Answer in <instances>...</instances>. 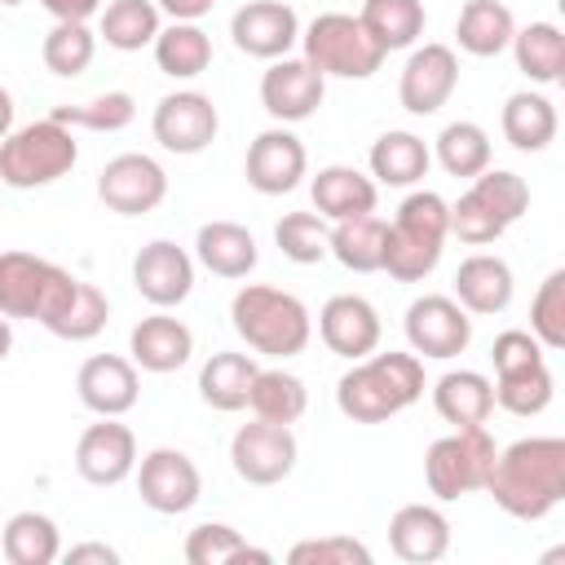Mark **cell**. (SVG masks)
<instances>
[{"label": "cell", "instance_id": "obj_1", "mask_svg": "<svg viewBox=\"0 0 565 565\" xmlns=\"http://www.w3.org/2000/svg\"><path fill=\"white\" fill-rule=\"evenodd\" d=\"M486 490L508 516L543 521L565 499V441L561 437H521V441L494 450Z\"/></svg>", "mask_w": 565, "mask_h": 565}, {"label": "cell", "instance_id": "obj_2", "mask_svg": "<svg viewBox=\"0 0 565 565\" xmlns=\"http://www.w3.org/2000/svg\"><path fill=\"white\" fill-rule=\"evenodd\" d=\"M424 358L388 349V353H366L358 358L340 384H335V406L353 424H384L415 406L424 397Z\"/></svg>", "mask_w": 565, "mask_h": 565}, {"label": "cell", "instance_id": "obj_3", "mask_svg": "<svg viewBox=\"0 0 565 565\" xmlns=\"http://www.w3.org/2000/svg\"><path fill=\"white\" fill-rule=\"evenodd\" d=\"M450 238V203L437 190H411L397 203V216L384 221V260L380 269L397 282H424Z\"/></svg>", "mask_w": 565, "mask_h": 565}, {"label": "cell", "instance_id": "obj_4", "mask_svg": "<svg viewBox=\"0 0 565 565\" xmlns=\"http://www.w3.org/2000/svg\"><path fill=\"white\" fill-rule=\"evenodd\" d=\"M230 322L252 353L278 358V362L305 353V344L313 335V318H309L305 300L282 287H269V282L238 287L230 300Z\"/></svg>", "mask_w": 565, "mask_h": 565}, {"label": "cell", "instance_id": "obj_5", "mask_svg": "<svg viewBox=\"0 0 565 565\" xmlns=\"http://www.w3.org/2000/svg\"><path fill=\"white\" fill-rule=\"evenodd\" d=\"M79 282L57 260H44L35 252H0V313L4 318H31L44 331L62 322L71 300L79 296Z\"/></svg>", "mask_w": 565, "mask_h": 565}, {"label": "cell", "instance_id": "obj_6", "mask_svg": "<svg viewBox=\"0 0 565 565\" xmlns=\"http://www.w3.org/2000/svg\"><path fill=\"white\" fill-rule=\"evenodd\" d=\"M525 212H530L525 177H516L508 168H486L450 203V234L468 247H486V243L503 238Z\"/></svg>", "mask_w": 565, "mask_h": 565}, {"label": "cell", "instance_id": "obj_7", "mask_svg": "<svg viewBox=\"0 0 565 565\" xmlns=\"http://www.w3.org/2000/svg\"><path fill=\"white\" fill-rule=\"evenodd\" d=\"M75 159H79L75 128L44 115V119L13 128L0 141V181L9 190H40V185L62 181L75 168Z\"/></svg>", "mask_w": 565, "mask_h": 565}, {"label": "cell", "instance_id": "obj_8", "mask_svg": "<svg viewBox=\"0 0 565 565\" xmlns=\"http://www.w3.org/2000/svg\"><path fill=\"white\" fill-rule=\"evenodd\" d=\"M300 57L318 71V75H335V79H371L384 66V49L371 40V31L362 26L358 13H318L309 26H300Z\"/></svg>", "mask_w": 565, "mask_h": 565}, {"label": "cell", "instance_id": "obj_9", "mask_svg": "<svg viewBox=\"0 0 565 565\" xmlns=\"http://www.w3.org/2000/svg\"><path fill=\"white\" fill-rule=\"evenodd\" d=\"M494 437L486 433V424H468V428H455L446 437H437L424 455V481H428V494L450 503V499H463L472 490H486V472L494 463Z\"/></svg>", "mask_w": 565, "mask_h": 565}, {"label": "cell", "instance_id": "obj_10", "mask_svg": "<svg viewBox=\"0 0 565 565\" xmlns=\"http://www.w3.org/2000/svg\"><path fill=\"white\" fill-rule=\"evenodd\" d=\"M402 331H406V344H411L415 358L450 362L472 344V313L455 296L428 291V296H415L406 305Z\"/></svg>", "mask_w": 565, "mask_h": 565}, {"label": "cell", "instance_id": "obj_11", "mask_svg": "<svg viewBox=\"0 0 565 565\" xmlns=\"http://www.w3.org/2000/svg\"><path fill=\"white\" fill-rule=\"evenodd\" d=\"M300 446L291 424H274V419H252L238 424V433L230 437V463L247 486H278L296 472Z\"/></svg>", "mask_w": 565, "mask_h": 565}, {"label": "cell", "instance_id": "obj_12", "mask_svg": "<svg viewBox=\"0 0 565 565\" xmlns=\"http://www.w3.org/2000/svg\"><path fill=\"white\" fill-rule=\"evenodd\" d=\"M137 494L159 516H181L203 499V472L199 463L177 446H154L137 459Z\"/></svg>", "mask_w": 565, "mask_h": 565}, {"label": "cell", "instance_id": "obj_13", "mask_svg": "<svg viewBox=\"0 0 565 565\" xmlns=\"http://www.w3.org/2000/svg\"><path fill=\"white\" fill-rule=\"evenodd\" d=\"M97 199L115 216H146L168 199V172L154 154L124 150L97 172Z\"/></svg>", "mask_w": 565, "mask_h": 565}, {"label": "cell", "instance_id": "obj_14", "mask_svg": "<svg viewBox=\"0 0 565 565\" xmlns=\"http://www.w3.org/2000/svg\"><path fill=\"white\" fill-rule=\"evenodd\" d=\"M150 132L168 154H203L221 132L216 102L199 88H177V93L159 97V106L150 115Z\"/></svg>", "mask_w": 565, "mask_h": 565}, {"label": "cell", "instance_id": "obj_15", "mask_svg": "<svg viewBox=\"0 0 565 565\" xmlns=\"http://www.w3.org/2000/svg\"><path fill=\"white\" fill-rule=\"evenodd\" d=\"M459 88V57L450 44H415L402 75H397V102L411 115H437L450 93Z\"/></svg>", "mask_w": 565, "mask_h": 565}, {"label": "cell", "instance_id": "obj_16", "mask_svg": "<svg viewBox=\"0 0 565 565\" xmlns=\"http://www.w3.org/2000/svg\"><path fill=\"white\" fill-rule=\"evenodd\" d=\"M132 287L154 309H177L194 291V256L172 238H150L132 256Z\"/></svg>", "mask_w": 565, "mask_h": 565}, {"label": "cell", "instance_id": "obj_17", "mask_svg": "<svg viewBox=\"0 0 565 565\" xmlns=\"http://www.w3.org/2000/svg\"><path fill=\"white\" fill-rule=\"evenodd\" d=\"M230 40H234L238 53L274 62V57H287L300 44V18L282 0H247L230 18Z\"/></svg>", "mask_w": 565, "mask_h": 565}, {"label": "cell", "instance_id": "obj_18", "mask_svg": "<svg viewBox=\"0 0 565 565\" xmlns=\"http://www.w3.org/2000/svg\"><path fill=\"white\" fill-rule=\"evenodd\" d=\"M305 172H309L305 141L287 124L265 128V132L252 137L247 159H243V177H247V185L256 194H291Z\"/></svg>", "mask_w": 565, "mask_h": 565}, {"label": "cell", "instance_id": "obj_19", "mask_svg": "<svg viewBox=\"0 0 565 565\" xmlns=\"http://www.w3.org/2000/svg\"><path fill=\"white\" fill-rule=\"evenodd\" d=\"M137 468V437L119 415H97L75 441V472L88 486H119Z\"/></svg>", "mask_w": 565, "mask_h": 565}, {"label": "cell", "instance_id": "obj_20", "mask_svg": "<svg viewBox=\"0 0 565 565\" xmlns=\"http://www.w3.org/2000/svg\"><path fill=\"white\" fill-rule=\"evenodd\" d=\"M327 97V75H318L305 57H274L269 71L260 75V106L278 124H300L309 119Z\"/></svg>", "mask_w": 565, "mask_h": 565}, {"label": "cell", "instance_id": "obj_21", "mask_svg": "<svg viewBox=\"0 0 565 565\" xmlns=\"http://www.w3.org/2000/svg\"><path fill=\"white\" fill-rule=\"evenodd\" d=\"M318 335L322 344L335 353V358H366L380 349V335H384V322H380V309L358 296V291H340L331 296L322 309H318Z\"/></svg>", "mask_w": 565, "mask_h": 565}, {"label": "cell", "instance_id": "obj_22", "mask_svg": "<svg viewBox=\"0 0 565 565\" xmlns=\"http://www.w3.org/2000/svg\"><path fill=\"white\" fill-rule=\"evenodd\" d=\"M75 393L93 415H128L141 397V375H137L132 358L93 353L75 371Z\"/></svg>", "mask_w": 565, "mask_h": 565}, {"label": "cell", "instance_id": "obj_23", "mask_svg": "<svg viewBox=\"0 0 565 565\" xmlns=\"http://www.w3.org/2000/svg\"><path fill=\"white\" fill-rule=\"evenodd\" d=\"M128 353H132V366L137 371H150V375H172L190 362L194 353V331L172 318L168 309H154L150 318H141L132 331H128Z\"/></svg>", "mask_w": 565, "mask_h": 565}, {"label": "cell", "instance_id": "obj_24", "mask_svg": "<svg viewBox=\"0 0 565 565\" xmlns=\"http://www.w3.org/2000/svg\"><path fill=\"white\" fill-rule=\"evenodd\" d=\"M388 547L406 565H433L450 552V521L433 503H406L388 521Z\"/></svg>", "mask_w": 565, "mask_h": 565}, {"label": "cell", "instance_id": "obj_25", "mask_svg": "<svg viewBox=\"0 0 565 565\" xmlns=\"http://www.w3.org/2000/svg\"><path fill=\"white\" fill-rule=\"evenodd\" d=\"M512 291H516L512 265L503 256H494V252H472L455 269V300L477 318L503 313L512 305Z\"/></svg>", "mask_w": 565, "mask_h": 565}, {"label": "cell", "instance_id": "obj_26", "mask_svg": "<svg viewBox=\"0 0 565 565\" xmlns=\"http://www.w3.org/2000/svg\"><path fill=\"white\" fill-rule=\"evenodd\" d=\"M309 199H313V212L327 216V221H349V216H362V212H375L380 203V185L349 168V163H327L318 168V177L309 181Z\"/></svg>", "mask_w": 565, "mask_h": 565}, {"label": "cell", "instance_id": "obj_27", "mask_svg": "<svg viewBox=\"0 0 565 565\" xmlns=\"http://www.w3.org/2000/svg\"><path fill=\"white\" fill-rule=\"evenodd\" d=\"M194 260L216 278H247L260 260V247L238 221H203L194 234Z\"/></svg>", "mask_w": 565, "mask_h": 565}, {"label": "cell", "instance_id": "obj_28", "mask_svg": "<svg viewBox=\"0 0 565 565\" xmlns=\"http://www.w3.org/2000/svg\"><path fill=\"white\" fill-rule=\"evenodd\" d=\"M371 181L375 185H393V190H411L428 177V163H433V150L424 137L406 132V128H388L371 141Z\"/></svg>", "mask_w": 565, "mask_h": 565}, {"label": "cell", "instance_id": "obj_29", "mask_svg": "<svg viewBox=\"0 0 565 565\" xmlns=\"http://www.w3.org/2000/svg\"><path fill=\"white\" fill-rule=\"evenodd\" d=\"M433 411H437L446 424H455V428L486 424L490 411H494V384H490V375L468 371V366L446 371V375L433 384Z\"/></svg>", "mask_w": 565, "mask_h": 565}, {"label": "cell", "instance_id": "obj_30", "mask_svg": "<svg viewBox=\"0 0 565 565\" xmlns=\"http://www.w3.org/2000/svg\"><path fill=\"white\" fill-rule=\"evenodd\" d=\"M499 128H503L512 150L539 154V150H547L556 141V106H552V97H543L534 88H521V93H512L503 102Z\"/></svg>", "mask_w": 565, "mask_h": 565}, {"label": "cell", "instance_id": "obj_31", "mask_svg": "<svg viewBox=\"0 0 565 565\" xmlns=\"http://www.w3.org/2000/svg\"><path fill=\"white\" fill-rule=\"evenodd\" d=\"M256 358L252 353H234V349H221L212 353L203 366H199V397L221 411V415H234L247 406V393H252V380H256Z\"/></svg>", "mask_w": 565, "mask_h": 565}, {"label": "cell", "instance_id": "obj_32", "mask_svg": "<svg viewBox=\"0 0 565 565\" xmlns=\"http://www.w3.org/2000/svg\"><path fill=\"white\" fill-rule=\"evenodd\" d=\"M516 35V18L503 0H468L455 18V44L468 57H499Z\"/></svg>", "mask_w": 565, "mask_h": 565}, {"label": "cell", "instance_id": "obj_33", "mask_svg": "<svg viewBox=\"0 0 565 565\" xmlns=\"http://www.w3.org/2000/svg\"><path fill=\"white\" fill-rule=\"evenodd\" d=\"M159 26H163V13L154 0H110L97 13V40H106V49H115V53L150 49Z\"/></svg>", "mask_w": 565, "mask_h": 565}, {"label": "cell", "instance_id": "obj_34", "mask_svg": "<svg viewBox=\"0 0 565 565\" xmlns=\"http://www.w3.org/2000/svg\"><path fill=\"white\" fill-rule=\"evenodd\" d=\"M154 66L168 79H199L212 66V35L199 22H168L154 35Z\"/></svg>", "mask_w": 565, "mask_h": 565}, {"label": "cell", "instance_id": "obj_35", "mask_svg": "<svg viewBox=\"0 0 565 565\" xmlns=\"http://www.w3.org/2000/svg\"><path fill=\"white\" fill-rule=\"evenodd\" d=\"M0 556L9 565H53L62 556V534L57 521L44 512H13L0 530Z\"/></svg>", "mask_w": 565, "mask_h": 565}, {"label": "cell", "instance_id": "obj_36", "mask_svg": "<svg viewBox=\"0 0 565 565\" xmlns=\"http://www.w3.org/2000/svg\"><path fill=\"white\" fill-rule=\"evenodd\" d=\"M508 49L516 57V71L530 84H561V75H565V35H561L556 22L516 26V35H512Z\"/></svg>", "mask_w": 565, "mask_h": 565}, {"label": "cell", "instance_id": "obj_37", "mask_svg": "<svg viewBox=\"0 0 565 565\" xmlns=\"http://www.w3.org/2000/svg\"><path fill=\"white\" fill-rule=\"evenodd\" d=\"M362 26L371 31V40L384 49V53H397V49H415L424 26H428V13H424V0H362Z\"/></svg>", "mask_w": 565, "mask_h": 565}, {"label": "cell", "instance_id": "obj_38", "mask_svg": "<svg viewBox=\"0 0 565 565\" xmlns=\"http://www.w3.org/2000/svg\"><path fill=\"white\" fill-rule=\"evenodd\" d=\"M327 256H335L349 274H375L384 260V221L375 212L349 216V221H331V243Z\"/></svg>", "mask_w": 565, "mask_h": 565}, {"label": "cell", "instance_id": "obj_39", "mask_svg": "<svg viewBox=\"0 0 565 565\" xmlns=\"http://www.w3.org/2000/svg\"><path fill=\"white\" fill-rule=\"evenodd\" d=\"M247 406H252L260 419L296 424V419L309 411V388H305L300 375H291V371H282V366H260L256 380H252Z\"/></svg>", "mask_w": 565, "mask_h": 565}, {"label": "cell", "instance_id": "obj_40", "mask_svg": "<svg viewBox=\"0 0 565 565\" xmlns=\"http://www.w3.org/2000/svg\"><path fill=\"white\" fill-rule=\"evenodd\" d=\"M185 561L190 565H238V561H256V565H269L274 556L265 552V547H256V543H247L234 525H225V521H203V525H194L190 534H185Z\"/></svg>", "mask_w": 565, "mask_h": 565}, {"label": "cell", "instance_id": "obj_41", "mask_svg": "<svg viewBox=\"0 0 565 565\" xmlns=\"http://www.w3.org/2000/svg\"><path fill=\"white\" fill-rule=\"evenodd\" d=\"M433 159L441 163L446 177H459V181H472L477 172L490 168V137L481 124L472 119H455L437 132V146H433Z\"/></svg>", "mask_w": 565, "mask_h": 565}, {"label": "cell", "instance_id": "obj_42", "mask_svg": "<svg viewBox=\"0 0 565 565\" xmlns=\"http://www.w3.org/2000/svg\"><path fill=\"white\" fill-rule=\"evenodd\" d=\"M40 57L57 79H75L97 57V31L88 22H53V31L40 44Z\"/></svg>", "mask_w": 565, "mask_h": 565}, {"label": "cell", "instance_id": "obj_43", "mask_svg": "<svg viewBox=\"0 0 565 565\" xmlns=\"http://www.w3.org/2000/svg\"><path fill=\"white\" fill-rule=\"evenodd\" d=\"M49 115H53L57 124H66V128L124 132V128L137 119V102H132V93L110 88V93H97V97H88V102H79V106H53Z\"/></svg>", "mask_w": 565, "mask_h": 565}, {"label": "cell", "instance_id": "obj_44", "mask_svg": "<svg viewBox=\"0 0 565 565\" xmlns=\"http://www.w3.org/2000/svg\"><path fill=\"white\" fill-rule=\"evenodd\" d=\"M494 384V406H503L508 415L516 419H534L552 406V393H556V380L547 371V362L530 366V371H516V375H499L490 380Z\"/></svg>", "mask_w": 565, "mask_h": 565}, {"label": "cell", "instance_id": "obj_45", "mask_svg": "<svg viewBox=\"0 0 565 565\" xmlns=\"http://www.w3.org/2000/svg\"><path fill=\"white\" fill-rule=\"evenodd\" d=\"M274 243L291 265H318L327 260V243H331V221L318 212H287L274 225Z\"/></svg>", "mask_w": 565, "mask_h": 565}, {"label": "cell", "instance_id": "obj_46", "mask_svg": "<svg viewBox=\"0 0 565 565\" xmlns=\"http://www.w3.org/2000/svg\"><path fill=\"white\" fill-rule=\"evenodd\" d=\"M530 335L556 353L565 349V269H552L530 300Z\"/></svg>", "mask_w": 565, "mask_h": 565}, {"label": "cell", "instance_id": "obj_47", "mask_svg": "<svg viewBox=\"0 0 565 565\" xmlns=\"http://www.w3.org/2000/svg\"><path fill=\"white\" fill-rule=\"evenodd\" d=\"M106 318H110V300H106V291L93 287V282H79V296L71 300V309L62 313V322H57L49 335L71 340V344H84V340H93V335L106 331Z\"/></svg>", "mask_w": 565, "mask_h": 565}, {"label": "cell", "instance_id": "obj_48", "mask_svg": "<svg viewBox=\"0 0 565 565\" xmlns=\"http://www.w3.org/2000/svg\"><path fill=\"white\" fill-rule=\"evenodd\" d=\"M291 565H371V547L353 534H322V539H300L287 552Z\"/></svg>", "mask_w": 565, "mask_h": 565}, {"label": "cell", "instance_id": "obj_49", "mask_svg": "<svg viewBox=\"0 0 565 565\" xmlns=\"http://www.w3.org/2000/svg\"><path fill=\"white\" fill-rule=\"evenodd\" d=\"M490 362H494V380H499V375H516V371H530V366L547 362V349H543L530 331L512 327V331H499V335H494Z\"/></svg>", "mask_w": 565, "mask_h": 565}, {"label": "cell", "instance_id": "obj_50", "mask_svg": "<svg viewBox=\"0 0 565 565\" xmlns=\"http://www.w3.org/2000/svg\"><path fill=\"white\" fill-rule=\"evenodd\" d=\"M44 13H53V22H88L102 13V0H40Z\"/></svg>", "mask_w": 565, "mask_h": 565}, {"label": "cell", "instance_id": "obj_51", "mask_svg": "<svg viewBox=\"0 0 565 565\" xmlns=\"http://www.w3.org/2000/svg\"><path fill=\"white\" fill-rule=\"evenodd\" d=\"M66 565H119V552L110 543H75L62 552Z\"/></svg>", "mask_w": 565, "mask_h": 565}, {"label": "cell", "instance_id": "obj_52", "mask_svg": "<svg viewBox=\"0 0 565 565\" xmlns=\"http://www.w3.org/2000/svg\"><path fill=\"white\" fill-rule=\"evenodd\" d=\"M159 13H168L172 22H199L203 13H212L216 0H154Z\"/></svg>", "mask_w": 565, "mask_h": 565}, {"label": "cell", "instance_id": "obj_53", "mask_svg": "<svg viewBox=\"0 0 565 565\" xmlns=\"http://www.w3.org/2000/svg\"><path fill=\"white\" fill-rule=\"evenodd\" d=\"M13 132V93L0 84V141Z\"/></svg>", "mask_w": 565, "mask_h": 565}, {"label": "cell", "instance_id": "obj_54", "mask_svg": "<svg viewBox=\"0 0 565 565\" xmlns=\"http://www.w3.org/2000/svg\"><path fill=\"white\" fill-rule=\"evenodd\" d=\"M9 349H13V318L0 313V362L9 358Z\"/></svg>", "mask_w": 565, "mask_h": 565}, {"label": "cell", "instance_id": "obj_55", "mask_svg": "<svg viewBox=\"0 0 565 565\" xmlns=\"http://www.w3.org/2000/svg\"><path fill=\"white\" fill-rule=\"evenodd\" d=\"M13 4H22V0H0V9H13Z\"/></svg>", "mask_w": 565, "mask_h": 565}]
</instances>
